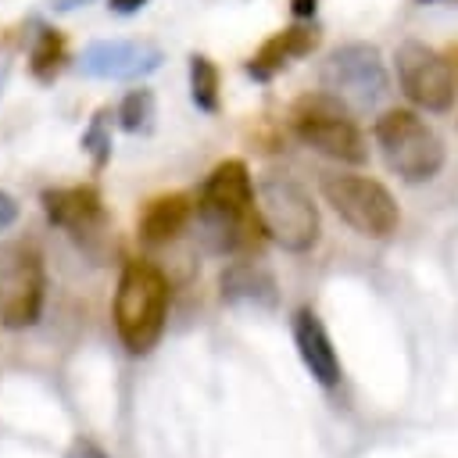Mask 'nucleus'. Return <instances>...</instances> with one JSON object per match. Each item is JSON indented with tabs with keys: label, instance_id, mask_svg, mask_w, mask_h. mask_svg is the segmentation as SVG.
<instances>
[{
	"label": "nucleus",
	"instance_id": "nucleus-25",
	"mask_svg": "<svg viewBox=\"0 0 458 458\" xmlns=\"http://www.w3.org/2000/svg\"><path fill=\"white\" fill-rule=\"evenodd\" d=\"M447 57H451V68H454V82H458V47H454Z\"/></svg>",
	"mask_w": 458,
	"mask_h": 458
},
{
	"label": "nucleus",
	"instance_id": "nucleus-14",
	"mask_svg": "<svg viewBox=\"0 0 458 458\" xmlns=\"http://www.w3.org/2000/svg\"><path fill=\"white\" fill-rule=\"evenodd\" d=\"M218 297L229 308H254V311H272L279 304V286L276 276L258 265L254 258L229 261L218 276Z\"/></svg>",
	"mask_w": 458,
	"mask_h": 458
},
{
	"label": "nucleus",
	"instance_id": "nucleus-1",
	"mask_svg": "<svg viewBox=\"0 0 458 458\" xmlns=\"http://www.w3.org/2000/svg\"><path fill=\"white\" fill-rule=\"evenodd\" d=\"M197 236L204 250L222 258H247L268 240L258 211V186L243 157H225L208 172L197 193Z\"/></svg>",
	"mask_w": 458,
	"mask_h": 458
},
{
	"label": "nucleus",
	"instance_id": "nucleus-2",
	"mask_svg": "<svg viewBox=\"0 0 458 458\" xmlns=\"http://www.w3.org/2000/svg\"><path fill=\"white\" fill-rule=\"evenodd\" d=\"M168 301H172L168 276L150 258H129L122 265L111 301V318L129 354H150L157 347L168 322Z\"/></svg>",
	"mask_w": 458,
	"mask_h": 458
},
{
	"label": "nucleus",
	"instance_id": "nucleus-12",
	"mask_svg": "<svg viewBox=\"0 0 458 458\" xmlns=\"http://www.w3.org/2000/svg\"><path fill=\"white\" fill-rule=\"evenodd\" d=\"M290 329H293L297 358H301V365L308 369V376H311L322 390L340 386L344 365H340V354H336L333 336H329L326 322L318 318V311H315V308H297L293 318H290Z\"/></svg>",
	"mask_w": 458,
	"mask_h": 458
},
{
	"label": "nucleus",
	"instance_id": "nucleus-22",
	"mask_svg": "<svg viewBox=\"0 0 458 458\" xmlns=\"http://www.w3.org/2000/svg\"><path fill=\"white\" fill-rule=\"evenodd\" d=\"M315 11H318V0H290V14H293L297 21H311Z\"/></svg>",
	"mask_w": 458,
	"mask_h": 458
},
{
	"label": "nucleus",
	"instance_id": "nucleus-4",
	"mask_svg": "<svg viewBox=\"0 0 458 458\" xmlns=\"http://www.w3.org/2000/svg\"><path fill=\"white\" fill-rule=\"evenodd\" d=\"M286 122H290V132L322 157H333L340 165L369 161V140H365L361 125L354 122V111L326 89L301 93L290 104Z\"/></svg>",
	"mask_w": 458,
	"mask_h": 458
},
{
	"label": "nucleus",
	"instance_id": "nucleus-26",
	"mask_svg": "<svg viewBox=\"0 0 458 458\" xmlns=\"http://www.w3.org/2000/svg\"><path fill=\"white\" fill-rule=\"evenodd\" d=\"M415 4H451V0H415Z\"/></svg>",
	"mask_w": 458,
	"mask_h": 458
},
{
	"label": "nucleus",
	"instance_id": "nucleus-13",
	"mask_svg": "<svg viewBox=\"0 0 458 458\" xmlns=\"http://www.w3.org/2000/svg\"><path fill=\"white\" fill-rule=\"evenodd\" d=\"M322 43V25L318 21H293L279 32H272L243 64V72L254 79V82H272L286 64L315 54Z\"/></svg>",
	"mask_w": 458,
	"mask_h": 458
},
{
	"label": "nucleus",
	"instance_id": "nucleus-17",
	"mask_svg": "<svg viewBox=\"0 0 458 458\" xmlns=\"http://www.w3.org/2000/svg\"><path fill=\"white\" fill-rule=\"evenodd\" d=\"M190 100L200 114L222 111V72L208 54H190Z\"/></svg>",
	"mask_w": 458,
	"mask_h": 458
},
{
	"label": "nucleus",
	"instance_id": "nucleus-3",
	"mask_svg": "<svg viewBox=\"0 0 458 458\" xmlns=\"http://www.w3.org/2000/svg\"><path fill=\"white\" fill-rule=\"evenodd\" d=\"M372 140L386 168L411 186L437 179L447 161L444 136L419 114V107H386L372 122Z\"/></svg>",
	"mask_w": 458,
	"mask_h": 458
},
{
	"label": "nucleus",
	"instance_id": "nucleus-23",
	"mask_svg": "<svg viewBox=\"0 0 458 458\" xmlns=\"http://www.w3.org/2000/svg\"><path fill=\"white\" fill-rule=\"evenodd\" d=\"M147 4H150V0H107V11L125 18V14H136V11H143Z\"/></svg>",
	"mask_w": 458,
	"mask_h": 458
},
{
	"label": "nucleus",
	"instance_id": "nucleus-19",
	"mask_svg": "<svg viewBox=\"0 0 458 458\" xmlns=\"http://www.w3.org/2000/svg\"><path fill=\"white\" fill-rule=\"evenodd\" d=\"M111 118H114V111H111V107H97V111H93V118H89V125H86V129H82V136H79V147H82V154L89 157V168H93L97 175L111 165V154H114Z\"/></svg>",
	"mask_w": 458,
	"mask_h": 458
},
{
	"label": "nucleus",
	"instance_id": "nucleus-10",
	"mask_svg": "<svg viewBox=\"0 0 458 458\" xmlns=\"http://www.w3.org/2000/svg\"><path fill=\"white\" fill-rule=\"evenodd\" d=\"M39 208L47 222L61 233H68L89 258H104L107 240H111V215L93 182H75V186H47L39 193Z\"/></svg>",
	"mask_w": 458,
	"mask_h": 458
},
{
	"label": "nucleus",
	"instance_id": "nucleus-7",
	"mask_svg": "<svg viewBox=\"0 0 458 458\" xmlns=\"http://www.w3.org/2000/svg\"><path fill=\"white\" fill-rule=\"evenodd\" d=\"M318 86L326 93H333L336 100H344L354 114H365L386 100L390 72H386V61L376 43L354 39V43H340L336 50L326 54V61L318 68Z\"/></svg>",
	"mask_w": 458,
	"mask_h": 458
},
{
	"label": "nucleus",
	"instance_id": "nucleus-5",
	"mask_svg": "<svg viewBox=\"0 0 458 458\" xmlns=\"http://www.w3.org/2000/svg\"><path fill=\"white\" fill-rule=\"evenodd\" d=\"M258 211L272 243L290 254H308L322 240V215L308 186L290 172H265L258 179Z\"/></svg>",
	"mask_w": 458,
	"mask_h": 458
},
{
	"label": "nucleus",
	"instance_id": "nucleus-21",
	"mask_svg": "<svg viewBox=\"0 0 458 458\" xmlns=\"http://www.w3.org/2000/svg\"><path fill=\"white\" fill-rule=\"evenodd\" d=\"M18 211H21V208H18V197L7 193V190H0V233L18 222Z\"/></svg>",
	"mask_w": 458,
	"mask_h": 458
},
{
	"label": "nucleus",
	"instance_id": "nucleus-16",
	"mask_svg": "<svg viewBox=\"0 0 458 458\" xmlns=\"http://www.w3.org/2000/svg\"><path fill=\"white\" fill-rule=\"evenodd\" d=\"M68 64V36L47 21H36L29 43V75L36 82H54Z\"/></svg>",
	"mask_w": 458,
	"mask_h": 458
},
{
	"label": "nucleus",
	"instance_id": "nucleus-11",
	"mask_svg": "<svg viewBox=\"0 0 458 458\" xmlns=\"http://www.w3.org/2000/svg\"><path fill=\"white\" fill-rule=\"evenodd\" d=\"M165 61L161 47L150 39H93L79 54V72L89 79L140 82Z\"/></svg>",
	"mask_w": 458,
	"mask_h": 458
},
{
	"label": "nucleus",
	"instance_id": "nucleus-9",
	"mask_svg": "<svg viewBox=\"0 0 458 458\" xmlns=\"http://www.w3.org/2000/svg\"><path fill=\"white\" fill-rule=\"evenodd\" d=\"M394 75L404 100L426 114H447L458 97L451 57L422 39H404L394 50Z\"/></svg>",
	"mask_w": 458,
	"mask_h": 458
},
{
	"label": "nucleus",
	"instance_id": "nucleus-24",
	"mask_svg": "<svg viewBox=\"0 0 458 458\" xmlns=\"http://www.w3.org/2000/svg\"><path fill=\"white\" fill-rule=\"evenodd\" d=\"M86 4H93V0H54L50 7L61 11V14H68V11H79V7H86Z\"/></svg>",
	"mask_w": 458,
	"mask_h": 458
},
{
	"label": "nucleus",
	"instance_id": "nucleus-6",
	"mask_svg": "<svg viewBox=\"0 0 458 458\" xmlns=\"http://www.w3.org/2000/svg\"><path fill=\"white\" fill-rule=\"evenodd\" d=\"M322 197L326 204L336 211V218L344 225H351L358 236L365 240H390L401 225V208L394 200V193L372 179V175H358V172H322Z\"/></svg>",
	"mask_w": 458,
	"mask_h": 458
},
{
	"label": "nucleus",
	"instance_id": "nucleus-20",
	"mask_svg": "<svg viewBox=\"0 0 458 458\" xmlns=\"http://www.w3.org/2000/svg\"><path fill=\"white\" fill-rule=\"evenodd\" d=\"M64 458H111V454H107L97 440H89V437H75V440L68 444Z\"/></svg>",
	"mask_w": 458,
	"mask_h": 458
},
{
	"label": "nucleus",
	"instance_id": "nucleus-18",
	"mask_svg": "<svg viewBox=\"0 0 458 458\" xmlns=\"http://www.w3.org/2000/svg\"><path fill=\"white\" fill-rule=\"evenodd\" d=\"M114 118H118V129L129 132V136L150 132V129H154V118H157V97H154V89H147V86L129 89V93L118 100Z\"/></svg>",
	"mask_w": 458,
	"mask_h": 458
},
{
	"label": "nucleus",
	"instance_id": "nucleus-15",
	"mask_svg": "<svg viewBox=\"0 0 458 458\" xmlns=\"http://www.w3.org/2000/svg\"><path fill=\"white\" fill-rule=\"evenodd\" d=\"M193 215H197V200L190 193H182V190L157 193V197H150L140 208V215H136V236L147 247L172 243L175 236H182V229L190 225Z\"/></svg>",
	"mask_w": 458,
	"mask_h": 458
},
{
	"label": "nucleus",
	"instance_id": "nucleus-8",
	"mask_svg": "<svg viewBox=\"0 0 458 458\" xmlns=\"http://www.w3.org/2000/svg\"><path fill=\"white\" fill-rule=\"evenodd\" d=\"M47 301V265L32 240H0V326L29 329Z\"/></svg>",
	"mask_w": 458,
	"mask_h": 458
}]
</instances>
